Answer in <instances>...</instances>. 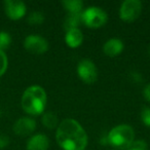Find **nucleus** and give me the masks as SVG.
I'll return each mask as SVG.
<instances>
[{
	"mask_svg": "<svg viewBox=\"0 0 150 150\" xmlns=\"http://www.w3.org/2000/svg\"><path fill=\"white\" fill-rule=\"evenodd\" d=\"M56 140L64 150H84L88 143L84 129L77 120L72 118H66L59 123Z\"/></svg>",
	"mask_w": 150,
	"mask_h": 150,
	"instance_id": "f257e3e1",
	"label": "nucleus"
},
{
	"mask_svg": "<svg viewBox=\"0 0 150 150\" xmlns=\"http://www.w3.org/2000/svg\"><path fill=\"white\" fill-rule=\"evenodd\" d=\"M47 103V96L39 86H31L24 92L22 96L21 105L23 110L29 115H40L43 113Z\"/></svg>",
	"mask_w": 150,
	"mask_h": 150,
	"instance_id": "f03ea898",
	"label": "nucleus"
},
{
	"mask_svg": "<svg viewBox=\"0 0 150 150\" xmlns=\"http://www.w3.org/2000/svg\"><path fill=\"white\" fill-rule=\"evenodd\" d=\"M107 140L112 147L125 150L135 141V131L129 125H118L109 132Z\"/></svg>",
	"mask_w": 150,
	"mask_h": 150,
	"instance_id": "7ed1b4c3",
	"label": "nucleus"
},
{
	"mask_svg": "<svg viewBox=\"0 0 150 150\" xmlns=\"http://www.w3.org/2000/svg\"><path fill=\"white\" fill-rule=\"evenodd\" d=\"M81 21L86 27L91 29H98L103 27L108 21V16L101 7L90 6L82 11Z\"/></svg>",
	"mask_w": 150,
	"mask_h": 150,
	"instance_id": "20e7f679",
	"label": "nucleus"
},
{
	"mask_svg": "<svg viewBox=\"0 0 150 150\" xmlns=\"http://www.w3.org/2000/svg\"><path fill=\"white\" fill-rule=\"evenodd\" d=\"M142 13V2L140 0H125L119 8V18L123 22L132 23L140 17Z\"/></svg>",
	"mask_w": 150,
	"mask_h": 150,
	"instance_id": "39448f33",
	"label": "nucleus"
},
{
	"mask_svg": "<svg viewBox=\"0 0 150 150\" xmlns=\"http://www.w3.org/2000/svg\"><path fill=\"white\" fill-rule=\"evenodd\" d=\"M78 77L86 84H93L98 79V70L94 62L84 59L81 60L77 65Z\"/></svg>",
	"mask_w": 150,
	"mask_h": 150,
	"instance_id": "423d86ee",
	"label": "nucleus"
},
{
	"mask_svg": "<svg viewBox=\"0 0 150 150\" xmlns=\"http://www.w3.org/2000/svg\"><path fill=\"white\" fill-rule=\"evenodd\" d=\"M24 47L31 54H41L47 52L48 42L39 35H29L24 40Z\"/></svg>",
	"mask_w": 150,
	"mask_h": 150,
	"instance_id": "0eeeda50",
	"label": "nucleus"
},
{
	"mask_svg": "<svg viewBox=\"0 0 150 150\" xmlns=\"http://www.w3.org/2000/svg\"><path fill=\"white\" fill-rule=\"evenodd\" d=\"M3 6L6 16L13 21L21 20L27 11L26 4L21 0H5Z\"/></svg>",
	"mask_w": 150,
	"mask_h": 150,
	"instance_id": "6e6552de",
	"label": "nucleus"
},
{
	"mask_svg": "<svg viewBox=\"0 0 150 150\" xmlns=\"http://www.w3.org/2000/svg\"><path fill=\"white\" fill-rule=\"evenodd\" d=\"M36 121L31 117H21L15 122L13 129L18 136H29L35 131Z\"/></svg>",
	"mask_w": 150,
	"mask_h": 150,
	"instance_id": "1a4fd4ad",
	"label": "nucleus"
},
{
	"mask_svg": "<svg viewBox=\"0 0 150 150\" xmlns=\"http://www.w3.org/2000/svg\"><path fill=\"white\" fill-rule=\"evenodd\" d=\"M123 42L118 38H111L108 39L103 45V52L107 57L110 58H114V57L118 56L121 54L123 50Z\"/></svg>",
	"mask_w": 150,
	"mask_h": 150,
	"instance_id": "9d476101",
	"label": "nucleus"
},
{
	"mask_svg": "<svg viewBox=\"0 0 150 150\" xmlns=\"http://www.w3.org/2000/svg\"><path fill=\"white\" fill-rule=\"evenodd\" d=\"M50 147V140L43 134L33 135L27 142V150H47Z\"/></svg>",
	"mask_w": 150,
	"mask_h": 150,
	"instance_id": "9b49d317",
	"label": "nucleus"
},
{
	"mask_svg": "<svg viewBox=\"0 0 150 150\" xmlns=\"http://www.w3.org/2000/svg\"><path fill=\"white\" fill-rule=\"evenodd\" d=\"M83 41V34L78 29H72L66 32L65 35V42L71 48H76L81 45Z\"/></svg>",
	"mask_w": 150,
	"mask_h": 150,
	"instance_id": "f8f14e48",
	"label": "nucleus"
},
{
	"mask_svg": "<svg viewBox=\"0 0 150 150\" xmlns=\"http://www.w3.org/2000/svg\"><path fill=\"white\" fill-rule=\"evenodd\" d=\"M61 3L68 13H81L83 9V2L81 0H64Z\"/></svg>",
	"mask_w": 150,
	"mask_h": 150,
	"instance_id": "ddd939ff",
	"label": "nucleus"
},
{
	"mask_svg": "<svg viewBox=\"0 0 150 150\" xmlns=\"http://www.w3.org/2000/svg\"><path fill=\"white\" fill-rule=\"evenodd\" d=\"M80 24H82L81 13H68L65 18L64 28L67 32L72 29H78V26Z\"/></svg>",
	"mask_w": 150,
	"mask_h": 150,
	"instance_id": "4468645a",
	"label": "nucleus"
},
{
	"mask_svg": "<svg viewBox=\"0 0 150 150\" xmlns=\"http://www.w3.org/2000/svg\"><path fill=\"white\" fill-rule=\"evenodd\" d=\"M41 121H42V125L50 129H56V127H58V125H59L58 116L52 112L43 113V114H42V117H41Z\"/></svg>",
	"mask_w": 150,
	"mask_h": 150,
	"instance_id": "2eb2a0df",
	"label": "nucleus"
},
{
	"mask_svg": "<svg viewBox=\"0 0 150 150\" xmlns=\"http://www.w3.org/2000/svg\"><path fill=\"white\" fill-rule=\"evenodd\" d=\"M44 20H45L44 15L42 13H40V11H33L27 18V22L32 26L41 25L44 22Z\"/></svg>",
	"mask_w": 150,
	"mask_h": 150,
	"instance_id": "dca6fc26",
	"label": "nucleus"
},
{
	"mask_svg": "<svg viewBox=\"0 0 150 150\" xmlns=\"http://www.w3.org/2000/svg\"><path fill=\"white\" fill-rule=\"evenodd\" d=\"M11 43V36L8 32L1 31L0 32V50L4 52Z\"/></svg>",
	"mask_w": 150,
	"mask_h": 150,
	"instance_id": "f3484780",
	"label": "nucleus"
},
{
	"mask_svg": "<svg viewBox=\"0 0 150 150\" xmlns=\"http://www.w3.org/2000/svg\"><path fill=\"white\" fill-rule=\"evenodd\" d=\"M148 145L144 140H135L125 150H147Z\"/></svg>",
	"mask_w": 150,
	"mask_h": 150,
	"instance_id": "a211bd4d",
	"label": "nucleus"
},
{
	"mask_svg": "<svg viewBox=\"0 0 150 150\" xmlns=\"http://www.w3.org/2000/svg\"><path fill=\"white\" fill-rule=\"evenodd\" d=\"M7 66H8V60H7L6 54L2 50H0V77L7 70Z\"/></svg>",
	"mask_w": 150,
	"mask_h": 150,
	"instance_id": "6ab92c4d",
	"label": "nucleus"
},
{
	"mask_svg": "<svg viewBox=\"0 0 150 150\" xmlns=\"http://www.w3.org/2000/svg\"><path fill=\"white\" fill-rule=\"evenodd\" d=\"M141 120L146 127H150V107H146L141 111Z\"/></svg>",
	"mask_w": 150,
	"mask_h": 150,
	"instance_id": "aec40b11",
	"label": "nucleus"
},
{
	"mask_svg": "<svg viewBox=\"0 0 150 150\" xmlns=\"http://www.w3.org/2000/svg\"><path fill=\"white\" fill-rule=\"evenodd\" d=\"M9 144V138L5 135H0V149H3Z\"/></svg>",
	"mask_w": 150,
	"mask_h": 150,
	"instance_id": "412c9836",
	"label": "nucleus"
},
{
	"mask_svg": "<svg viewBox=\"0 0 150 150\" xmlns=\"http://www.w3.org/2000/svg\"><path fill=\"white\" fill-rule=\"evenodd\" d=\"M143 96L148 102H150V83L147 84V86L144 88V91H143Z\"/></svg>",
	"mask_w": 150,
	"mask_h": 150,
	"instance_id": "4be33fe9",
	"label": "nucleus"
},
{
	"mask_svg": "<svg viewBox=\"0 0 150 150\" xmlns=\"http://www.w3.org/2000/svg\"><path fill=\"white\" fill-rule=\"evenodd\" d=\"M148 52H149V54H150V46H149V50H148Z\"/></svg>",
	"mask_w": 150,
	"mask_h": 150,
	"instance_id": "5701e85b",
	"label": "nucleus"
}]
</instances>
